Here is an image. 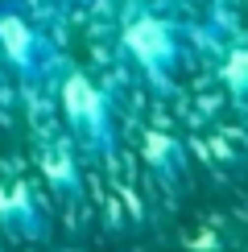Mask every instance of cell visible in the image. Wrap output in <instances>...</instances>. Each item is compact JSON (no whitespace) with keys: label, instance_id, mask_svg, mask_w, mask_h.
Returning <instances> with one entry per match:
<instances>
[{"label":"cell","instance_id":"cell-1","mask_svg":"<svg viewBox=\"0 0 248 252\" xmlns=\"http://www.w3.org/2000/svg\"><path fill=\"white\" fill-rule=\"evenodd\" d=\"M58 91V112L66 120V132L75 136V145L91 157H112L116 153V116H112V99L87 70L62 66L54 79Z\"/></svg>","mask_w":248,"mask_h":252},{"label":"cell","instance_id":"cell-2","mask_svg":"<svg viewBox=\"0 0 248 252\" xmlns=\"http://www.w3.org/2000/svg\"><path fill=\"white\" fill-rule=\"evenodd\" d=\"M120 50L157 91L174 87V79H178V70H182V58H186L178 25L165 13H153V8H137V13L124 17Z\"/></svg>","mask_w":248,"mask_h":252},{"label":"cell","instance_id":"cell-3","mask_svg":"<svg viewBox=\"0 0 248 252\" xmlns=\"http://www.w3.org/2000/svg\"><path fill=\"white\" fill-rule=\"evenodd\" d=\"M0 62L21 83H29V87L54 83L58 70H62L54 41L41 33L37 21L29 13H21L17 4H0Z\"/></svg>","mask_w":248,"mask_h":252},{"label":"cell","instance_id":"cell-4","mask_svg":"<svg viewBox=\"0 0 248 252\" xmlns=\"http://www.w3.org/2000/svg\"><path fill=\"white\" fill-rule=\"evenodd\" d=\"M0 232L8 240H25V244L29 240H41L50 232V219L41 211L33 186L21 182V178L0 182Z\"/></svg>","mask_w":248,"mask_h":252},{"label":"cell","instance_id":"cell-5","mask_svg":"<svg viewBox=\"0 0 248 252\" xmlns=\"http://www.w3.org/2000/svg\"><path fill=\"white\" fill-rule=\"evenodd\" d=\"M79 145L75 136H58V141H46L37 153V165H41V178H46V186L54 190L58 198H66V203H75L83 194V161H79Z\"/></svg>","mask_w":248,"mask_h":252},{"label":"cell","instance_id":"cell-6","mask_svg":"<svg viewBox=\"0 0 248 252\" xmlns=\"http://www.w3.org/2000/svg\"><path fill=\"white\" fill-rule=\"evenodd\" d=\"M219 79H223V87L232 91L240 103H248V46H236V50H227V54H223Z\"/></svg>","mask_w":248,"mask_h":252},{"label":"cell","instance_id":"cell-7","mask_svg":"<svg viewBox=\"0 0 248 252\" xmlns=\"http://www.w3.org/2000/svg\"><path fill=\"white\" fill-rule=\"evenodd\" d=\"M62 4H87V0H62Z\"/></svg>","mask_w":248,"mask_h":252}]
</instances>
